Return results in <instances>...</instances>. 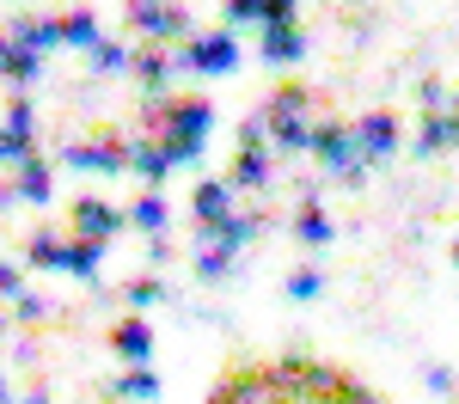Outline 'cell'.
Listing matches in <instances>:
<instances>
[{
  "label": "cell",
  "mask_w": 459,
  "mask_h": 404,
  "mask_svg": "<svg viewBox=\"0 0 459 404\" xmlns=\"http://www.w3.org/2000/svg\"><path fill=\"white\" fill-rule=\"evenodd\" d=\"M209 404H374L361 386H350L337 367L282 362V367H246L233 374Z\"/></svg>",
  "instance_id": "1"
},
{
  "label": "cell",
  "mask_w": 459,
  "mask_h": 404,
  "mask_svg": "<svg viewBox=\"0 0 459 404\" xmlns=\"http://www.w3.org/2000/svg\"><path fill=\"white\" fill-rule=\"evenodd\" d=\"M257 129H276V142H288V147H300V142H313L307 129V86H282L270 105H264V116H257Z\"/></svg>",
  "instance_id": "2"
},
{
  "label": "cell",
  "mask_w": 459,
  "mask_h": 404,
  "mask_svg": "<svg viewBox=\"0 0 459 404\" xmlns=\"http://www.w3.org/2000/svg\"><path fill=\"white\" fill-rule=\"evenodd\" d=\"M196 73H227L233 62H239V43H233V31H209L190 43V56H184Z\"/></svg>",
  "instance_id": "3"
},
{
  "label": "cell",
  "mask_w": 459,
  "mask_h": 404,
  "mask_svg": "<svg viewBox=\"0 0 459 404\" xmlns=\"http://www.w3.org/2000/svg\"><path fill=\"white\" fill-rule=\"evenodd\" d=\"M123 227V215L110 209V202H74V233L80 239H92V245H105L110 233Z\"/></svg>",
  "instance_id": "4"
},
{
  "label": "cell",
  "mask_w": 459,
  "mask_h": 404,
  "mask_svg": "<svg viewBox=\"0 0 459 404\" xmlns=\"http://www.w3.org/2000/svg\"><path fill=\"white\" fill-rule=\"evenodd\" d=\"M392 147H398V123H392V116H361V123H355V153H361V159H380Z\"/></svg>",
  "instance_id": "5"
},
{
  "label": "cell",
  "mask_w": 459,
  "mask_h": 404,
  "mask_svg": "<svg viewBox=\"0 0 459 404\" xmlns=\"http://www.w3.org/2000/svg\"><path fill=\"white\" fill-rule=\"evenodd\" d=\"M129 159V147L123 142H74L68 147V166H99V172H117Z\"/></svg>",
  "instance_id": "6"
},
{
  "label": "cell",
  "mask_w": 459,
  "mask_h": 404,
  "mask_svg": "<svg viewBox=\"0 0 459 404\" xmlns=\"http://www.w3.org/2000/svg\"><path fill=\"white\" fill-rule=\"evenodd\" d=\"M257 49H264V62H294V56H307V31L300 25H270Z\"/></svg>",
  "instance_id": "7"
},
{
  "label": "cell",
  "mask_w": 459,
  "mask_h": 404,
  "mask_svg": "<svg viewBox=\"0 0 459 404\" xmlns=\"http://www.w3.org/2000/svg\"><path fill=\"white\" fill-rule=\"evenodd\" d=\"M135 25H142L153 43H166V37L184 31V13H178V6H135Z\"/></svg>",
  "instance_id": "8"
},
{
  "label": "cell",
  "mask_w": 459,
  "mask_h": 404,
  "mask_svg": "<svg viewBox=\"0 0 459 404\" xmlns=\"http://www.w3.org/2000/svg\"><path fill=\"white\" fill-rule=\"evenodd\" d=\"M110 349H117V356H129V362H142L147 349H153V331H147L142 319H123V325L110 331Z\"/></svg>",
  "instance_id": "9"
},
{
  "label": "cell",
  "mask_w": 459,
  "mask_h": 404,
  "mask_svg": "<svg viewBox=\"0 0 459 404\" xmlns=\"http://www.w3.org/2000/svg\"><path fill=\"white\" fill-rule=\"evenodd\" d=\"M264 178H270V153L257 142H246L239 147V166H233V184H264Z\"/></svg>",
  "instance_id": "10"
},
{
  "label": "cell",
  "mask_w": 459,
  "mask_h": 404,
  "mask_svg": "<svg viewBox=\"0 0 459 404\" xmlns=\"http://www.w3.org/2000/svg\"><path fill=\"white\" fill-rule=\"evenodd\" d=\"M129 159H135V172H142L147 184H160L166 172H172V159H166V147H160V142H142L135 153H129Z\"/></svg>",
  "instance_id": "11"
},
{
  "label": "cell",
  "mask_w": 459,
  "mask_h": 404,
  "mask_svg": "<svg viewBox=\"0 0 459 404\" xmlns=\"http://www.w3.org/2000/svg\"><path fill=\"white\" fill-rule=\"evenodd\" d=\"M196 215H203V227H221L227 220V184H203L196 190Z\"/></svg>",
  "instance_id": "12"
},
{
  "label": "cell",
  "mask_w": 459,
  "mask_h": 404,
  "mask_svg": "<svg viewBox=\"0 0 459 404\" xmlns=\"http://www.w3.org/2000/svg\"><path fill=\"white\" fill-rule=\"evenodd\" d=\"M62 43L92 49V43H99V19H92V13H68V19H62Z\"/></svg>",
  "instance_id": "13"
},
{
  "label": "cell",
  "mask_w": 459,
  "mask_h": 404,
  "mask_svg": "<svg viewBox=\"0 0 459 404\" xmlns=\"http://www.w3.org/2000/svg\"><path fill=\"white\" fill-rule=\"evenodd\" d=\"M62 270H74V276H92V270H99V245H92V239H68Z\"/></svg>",
  "instance_id": "14"
},
{
  "label": "cell",
  "mask_w": 459,
  "mask_h": 404,
  "mask_svg": "<svg viewBox=\"0 0 459 404\" xmlns=\"http://www.w3.org/2000/svg\"><path fill=\"white\" fill-rule=\"evenodd\" d=\"M160 392V380L147 374V367H129V374H117V399H153Z\"/></svg>",
  "instance_id": "15"
},
{
  "label": "cell",
  "mask_w": 459,
  "mask_h": 404,
  "mask_svg": "<svg viewBox=\"0 0 459 404\" xmlns=\"http://www.w3.org/2000/svg\"><path fill=\"white\" fill-rule=\"evenodd\" d=\"M454 135H459V110H454V116H435L423 135H417V147H423V153H435V147H447Z\"/></svg>",
  "instance_id": "16"
},
{
  "label": "cell",
  "mask_w": 459,
  "mask_h": 404,
  "mask_svg": "<svg viewBox=\"0 0 459 404\" xmlns=\"http://www.w3.org/2000/svg\"><path fill=\"white\" fill-rule=\"evenodd\" d=\"M129 220H135L142 233H160V227H166V202H160V196H142V202L129 209Z\"/></svg>",
  "instance_id": "17"
},
{
  "label": "cell",
  "mask_w": 459,
  "mask_h": 404,
  "mask_svg": "<svg viewBox=\"0 0 459 404\" xmlns=\"http://www.w3.org/2000/svg\"><path fill=\"white\" fill-rule=\"evenodd\" d=\"M19 196H25V202H43V196H49V172L25 159V172H19Z\"/></svg>",
  "instance_id": "18"
},
{
  "label": "cell",
  "mask_w": 459,
  "mask_h": 404,
  "mask_svg": "<svg viewBox=\"0 0 459 404\" xmlns=\"http://www.w3.org/2000/svg\"><path fill=\"white\" fill-rule=\"evenodd\" d=\"M294 233H300L307 245H325V239H331V220L318 215V209H300V227H294Z\"/></svg>",
  "instance_id": "19"
},
{
  "label": "cell",
  "mask_w": 459,
  "mask_h": 404,
  "mask_svg": "<svg viewBox=\"0 0 459 404\" xmlns=\"http://www.w3.org/2000/svg\"><path fill=\"white\" fill-rule=\"evenodd\" d=\"M92 68H99V73H110V68H129V56H123L117 43H92Z\"/></svg>",
  "instance_id": "20"
},
{
  "label": "cell",
  "mask_w": 459,
  "mask_h": 404,
  "mask_svg": "<svg viewBox=\"0 0 459 404\" xmlns=\"http://www.w3.org/2000/svg\"><path fill=\"white\" fill-rule=\"evenodd\" d=\"M227 13H233V19H239V25H264V0H227Z\"/></svg>",
  "instance_id": "21"
},
{
  "label": "cell",
  "mask_w": 459,
  "mask_h": 404,
  "mask_svg": "<svg viewBox=\"0 0 459 404\" xmlns=\"http://www.w3.org/2000/svg\"><path fill=\"white\" fill-rule=\"evenodd\" d=\"M288 294H294V300H307V294H318V270H294V282H288Z\"/></svg>",
  "instance_id": "22"
},
{
  "label": "cell",
  "mask_w": 459,
  "mask_h": 404,
  "mask_svg": "<svg viewBox=\"0 0 459 404\" xmlns=\"http://www.w3.org/2000/svg\"><path fill=\"white\" fill-rule=\"evenodd\" d=\"M0 294H19V270L13 263H0Z\"/></svg>",
  "instance_id": "23"
},
{
  "label": "cell",
  "mask_w": 459,
  "mask_h": 404,
  "mask_svg": "<svg viewBox=\"0 0 459 404\" xmlns=\"http://www.w3.org/2000/svg\"><path fill=\"white\" fill-rule=\"evenodd\" d=\"M142 6H153V0H142Z\"/></svg>",
  "instance_id": "24"
},
{
  "label": "cell",
  "mask_w": 459,
  "mask_h": 404,
  "mask_svg": "<svg viewBox=\"0 0 459 404\" xmlns=\"http://www.w3.org/2000/svg\"><path fill=\"white\" fill-rule=\"evenodd\" d=\"M454 257H459V245H454Z\"/></svg>",
  "instance_id": "25"
}]
</instances>
